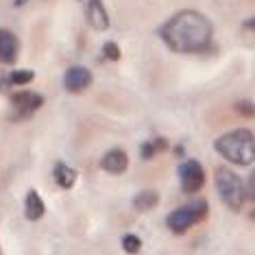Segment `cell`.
<instances>
[{"label":"cell","instance_id":"cell-14","mask_svg":"<svg viewBox=\"0 0 255 255\" xmlns=\"http://www.w3.org/2000/svg\"><path fill=\"white\" fill-rule=\"evenodd\" d=\"M157 205H159V194L155 192V190H142L140 194L133 196V207L142 214L155 210Z\"/></svg>","mask_w":255,"mask_h":255},{"label":"cell","instance_id":"cell-11","mask_svg":"<svg viewBox=\"0 0 255 255\" xmlns=\"http://www.w3.org/2000/svg\"><path fill=\"white\" fill-rule=\"evenodd\" d=\"M46 214V205L42 201V196H39L37 190H28L26 192V199H24V216L26 220H39Z\"/></svg>","mask_w":255,"mask_h":255},{"label":"cell","instance_id":"cell-2","mask_svg":"<svg viewBox=\"0 0 255 255\" xmlns=\"http://www.w3.org/2000/svg\"><path fill=\"white\" fill-rule=\"evenodd\" d=\"M214 150L234 166H251L255 159V137L249 129H236L220 135Z\"/></svg>","mask_w":255,"mask_h":255},{"label":"cell","instance_id":"cell-6","mask_svg":"<svg viewBox=\"0 0 255 255\" xmlns=\"http://www.w3.org/2000/svg\"><path fill=\"white\" fill-rule=\"evenodd\" d=\"M42 105H44V96L37 94V92H31V90L15 92V94H11V107H13L11 120L18 123V120L31 118Z\"/></svg>","mask_w":255,"mask_h":255},{"label":"cell","instance_id":"cell-13","mask_svg":"<svg viewBox=\"0 0 255 255\" xmlns=\"http://www.w3.org/2000/svg\"><path fill=\"white\" fill-rule=\"evenodd\" d=\"M166 150H170V142H168L166 137H155V140H148L140 146V157L144 161H150L157 157V155L166 153Z\"/></svg>","mask_w":255,"mask_h":255},{"label":"cell","instance_id":"cell-3","mask_svg":"<svg viewBox=\"0 0 255 255\" xmlns=\"http://www.w3.org/2000/svg\"><path fill=\"white\" fill-rule=\"evenodd\" d=\"M214 185H216L220 201H223L231 212H240L242 207H245V203L249 201L245 181H242L234 170H229V168H225V166L216 168V172H214Z\"/></svg>","mask_w":255,"mask_h":255},{"label":"cell","instance_id":"cell-7","mask_svg":"<svg viewBox=\"0 0 255 255\" xmlns=\"http://www.w3.org/2000/svg\"><path fill=\"white\" fill-rule=\"evenodd\" d=\"M92 81L94 79H92V72L88 68L72 66L63 74V88H66V92H70V94H81V92H85L90 88Z\"/></svg>","mask_w":255,"mask_h":255},{"label":"cell","instance_id":"cell-23","mask_svg":"<svg viewBox=\"0 0 255 255\" xmlns=\"http://www.w3.org/2000/svg\"><path fill=\"white\" fill-rule=\"evenodd\" d=\"M0 253H2V249H0Z\"/></svg>","mask_w":255,"mask_h":255},{"label":"cell","instance_id":"cell-5","mask_svg":"<svg viewBox=\"0 0 255 255\" xmlns=\"http://www.w3.org/2000/svg\"><path fill=\"white\" fill-rule=\"evenodd\" d=\"M179 183H181L183 194H196L205 185V170H203L199 159H185L177 168Z\"/></svg>","mask_w":255,"mask_h":255},{"label":"cell","instance_id":"cell-15","mask_svg":"<svg viewBox=\"0 0 255 255\" xmlns=\"http://www.w3.org/2000/svg\"><path fill=\"white\" fill-rule=\"evenodd\" d=\"M7 77L11 81V85H28L35 81V72L33 70H13V72H9Z\"/></svg>","mask_w":255,"mask_h":255},{"label":"cell","instance_id":"cell-12","mask_svg":"<svg viewBox=\"0 0 255 255\" xmlns=\"http://www.w3.org/2000/svg\"><path fill=\"white\" fill-rule=\"evenodd\" d=\"M53 177H55V183L59 185L61 190H70L72 185L77 183V177H79V172L74 170L72 166H68V164H63V161H59V164H55Z\"/></svg>","mask_w":255,"mask_h":255},{"label":"cell","instance_id":"cell-21","mask_svg":"<svg viewBox=\"0 0 255 255\" xmlns=\"http://www.w3.org/2000/svg\"><path fill=\"white\" fill-rule=\"evenodd\" d=\"M28 0H13V7H24Z\"/></svg>","mask_w":255,"mask_h":255},{"label":"cell","instance_id":"cell-8","mask_svg":"<svg viewBox=\"0 0 255 255\" xmlns=\"http://www.w3.org/2000/svg\"><path fill=\"white\" fill-rule=\"evenodd\" d=\"M20 55V39L15 33L0 28V63L4 66H13Z\"/></svg>","mask_w":255,"mask_h":255},{"label":"cell","instance_id":"cell-10","mask_svg":"<svg viewBox=\"0 0 255 255\" xmlns=\"http://www.w3.org/2000/svg\"><path fill=\"white\" fill-rule=\"evenodd\" d=\"M101 168L109 175H123L129 168V155L123 148H109L101 159Z\"/></svg>","mask_w":255,"mask_h":255},{"label":"cell","instance_id":"cell-22","mask_svg":"<svg viewBox=\"0 0 255 255\" xmlns=\"http://www.w3.org/2000/svg\"><path fill=\"white\" fill-rule=\"evenodd\" d=\"M175 155H179V157H183V146H177V148H175Z\"/></svg>","mask_w":255,"mask_h":255},{"label":"cell","instance_id":"cell-1","mask_svg":"<svg viewBox=\"0 0 255 255\" xmlns=\"http://www.w3.org/2000/svg\"><path fill=\"white\" fill-rule=\"evenodd\" d=\"M159 37L177 55L205 53L212 46L214 26L207 15L192 9H185L175 13L159 28Z\"/></svg>","mask_w":255,"mask_h":255},{"label":"cell","instance_id":"cell-16","mask_svg":"<svg viewBox=\"0 0 255 255\" xmlns=\"http://www.w3.org/2000/svg\"><path fill=\"white\" fill-rule=\"evenodd\" d=\"M123 249H125V253H140L142 251V238L140 236H135V234H125L123 236Z\"/></svg>","mask_w":255,"mask_h":255},{"label":"cell","instance_id":"cell-20","mask_svg":"<svg viewBox=\"0 0 255 255\" xmlns=\"http://www.w3.org/2000/svg\"><path fill=\"white\" fill-rule=\"evenodd\" d=\"M245 28H247V31H253V18H249V20L245 22Z\"/></svg>","mask_w":255,"mask_h":255},{"label":"cell","instance_id":"cell-4","mask_svg":"<svg viewBox=\"0 0 255 255\" xmlns=\"http://www.w3.org/2000/svg\"><path fill=\"white\" fill-rule=\"evenodd\" d=\"M207 216H210V203H207L205 199H196L192 203H188V205L177 207L175 212L168 214L166 225H168V229H170L172 234L181 236L188 229H192L194 225L203 223Z\"/></svg>","mask_w":255,"mask_h":255},{"label":"cell","instance_id":"cell-17","mask_svg":"<svg viewBox=\"0 0 255 255\" xmlns=\"http://www.w3.org/2000/svg\"><path fill=\"white\" fill-rule=\"evenodd\" d=\"M103 55H105V59H109V61H118L120 57H123L116 42H105L103 44Z\"/></svg>","mask_w":255,"mask_h":255},{"label":"cell","instance_id":"cell-9","mask_svg":"<svg viewBox=\"0 0 255 255\" xmlns=\"http://www.w3.org/2000/svg\"><path fill=\"white\" fill-rule=\"evenodd\" d=\"M85 18H88V24L98 33L109 28V13L103 0H88L85 2Z\"/></svg>","mask_w":255,"mask_h":255},{"label":"cell","instance_id":"cell-18","mask_svg":"<svg viewBox=\"0 0 255 255\" xmlns=\"http://www.w3.org/2000/svg\"><path fill=\"white\" fill-rule=\"evenodd\" d=\"M234 109H236L238 116H242V118H253V103H251V101H240V103H236Z\"/></svg>","mask_w":255,"mask_h":255},{"label":"cell","instance_id":"cell-19","mask_svg":"<svg viewBox=\"0 0 255 255\" xmlns=\"http://www.w3.org/2000/svg\"><path fill=\"white\" fill-rule=\"evenodd\" d=\"M253 185H255V175L249 177V185H247V199H249V201H253V199H255V190H253Z\"/></svg>","mask_w":255,"mask_h":255}]
</instances>
